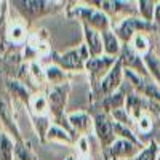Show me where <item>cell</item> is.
<instances>
[{
    "label": "cell",
    "instance_id": "obj_3",
    "mask_svg": "<svg viewBox=\"0 0 160 160\" xmlns=\"http://www.w3.org/2000/svg\"><path fill=\"white\" fill-rule=\"evenodd\" d=\"M114 152L115 154H131L133 152V146L130 142H125V141H118L114 146Z\"/></svg>",
    "mask_w": 160,
    "mask_h": 160
},
{
    "label": "cell",
    "instance_id": "obj_8",
    "mask_svg": "<svg viewBox=\"0 0 160 160\" xmlns=\"http://www.w3.org/2000/svg\"><path fill=\"white\" fill-rule=\"evenodd\" d=\"M106 48H108V51H111V53L117 51V48H118L115 37L111 35V34H106Z\"/></svg>",
    "mask_w": 160,
    "mask_h": 160
},
{
    "label": "cell",
    "instance_id": "obj_12",
    "mask_svg": "<svg viewBox=\"0 0 160 160\" xmlns=\"http://www.w3.org/2000/svg\"><path fill=\"white\" fill-rule=\"evenodd\" d=\"M157 19H160V5L157 7Z\"/></svg>",
    "mask_w": 160,
    "mask_h": 160
},
{
    "label": "cell",
    "instance_id": "obj_2",
    "mask_svg": "<svg viewBox=\"0 0 160 160\" xmlns=\"http://www.w3.org/2000/svg\"><path fill=\"white\" fill-rule=\"evenodd\" d=\"M118 74H120V72H118V64H117V68L111 72V75H109L108 78H106L102 88H104V90H111L114 85H117V83H118Z\"/></svg>",
    "mask_w": 160,
    "mask_h": 160
},
{
    "label": "cell",
    "instance_id": "obj_7",
    "mask_svg": "<svg viewBox=\"0 0 160 160\" xmlns=\"http://www.w3.org/2000/svg\"><path fill=\"white\" fill-rule=\"evenodd\" d=\"M88 40H90V45H91V50H93V53H98L99 50H101V47H99V40H98V37H96V34L93 32V31H88Z\"/></svg>",
    "mask_w": 160,
    "mask_h": 160
},
{
    "label": "cell",
    "instance_id": "obj_9",
    "mask_svg": "<svg viewBox=\"0 0 160 160\" xmlns=\"http://www.w3.org/2000/svg\"><path fill=\"white\" fill-rule=\"evenodd\" d=\"M154 3L152 2H141L139 3V7H141V10H142V13H144V16L146 18H152V11H154V7H152Z\"/></svg>",
    "mask_w": 160,
    "mask_h": 160
},
{
    "label": "cell",
    "instance_id": "obj_10",
    "mask_svg": "<svg viewBox=\"0 0 160 160\" xmlns=\"http://www.w3.org/2000/svg\"><path fill=\"white\" fill-rule=\"evenodd\" d=\"M106 64H109V59H99V61H90L88 62V68L91 69V71H98L99 68H104Z\"/></svg>",
    "mask_w": 160,
    "mask_h": 160
},
{
    "label": "cell",
    "instance_id": "obj_11",
    "mask_svg": "<svg viewBox=\"0 0 160 160\" xmlns=\"http://www.w3.org/2000/svg\"><path fill=\"white\" fill-rule=\"evenodd\" d=\"M136 48H138V50H141V51H144L146 48H148L144 37H141V35H138V37H136Z\"/></svg>",
    "mask_w": 160,
    "mask_h": 160
},
{
    "label": "cell",
    "instance_id": "obj_1",
    "mask_svg": "<svg viewBox=\"0 0 160 160\" xmlns=\"http://www.w3.org/2000/svg\"><path fill=\"white\" fill-rule=\"evenodd\" d=\"M96 128H98V135L101 138H109V135H111V125H109L108 120H106V117L99 115L96 118Z\"/></svg>",
    "mask_w": 160,
    "mask_h": 160
},
{
    "label": "cell",
    "instance_id": "obj_5",
    "mask_svg": "<svg viewBox=\"0 0 160 160\" xmlns=\"http://www.w3.org/2000/svg\"><path fill=\"white\" fill-rule=\"evenodd\" d=\"M155 152H157V146L151 144L146 151L141 152V155L138 157V160H155Z\"/></svg>",
    "mask_w": 160,
    "mask_h": 160
},
{
    "label": "cell",
    "instance_id": "obj_4",
    "mask_svg": "<svg viewBox=\"0 0 160 160\" xmlns=\"http://www.w3.org/2000/svg\"><path fill=\"white\" fill-rule=\"evenodd\" d=\"M0 155L2 160H11V146L7 138H2V146H0Z\"/></svg>",
    "mask_w": 160,
    "mask_h": 160
},
{
    "label": "cell",
    "instance_id": "obj_13",
    "mask_svg": "<svg viewBox=\"0 0 160 160\" xmlns=\"http://www.w3.org/2000/svg\"><path fill=\"white\" fill-rule=\"evenodd\" d=\"M158 160H160V158H158Z\"/></svg>",
    "mask_w": 160,
    "mask_h": 160
},
{
    "label": "cell",
    "instance_id": "obj_6",
    "mask_svg": "<svg viewBox=\"0 0 160 160\" xmlns=\"http://www.w3.org/2000/svg\"><path fill=\"white\" fill-rule=\"evenodd\" d=\"M61 62L64 66H71V68H77L78 66V56H77V53H71V55H66Z\"/></svg>",
    "mask_w": 160,
    "mask_h": 160
}]
</instances>
